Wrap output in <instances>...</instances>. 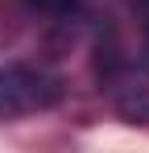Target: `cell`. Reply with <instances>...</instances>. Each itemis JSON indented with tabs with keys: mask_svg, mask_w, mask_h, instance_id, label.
Returning a JSON list of instances; mask_svg holds the SVG:
<instances>
[{
	"mask_svg": "<svg viewBox=\"0 0 149 153\" xmlns=\"http://www.w3.org/2000/svg\"><path fill=\"white\" fill-rule=\"evenodd\" d=\"M133 8H137V13L145 17V25H149V0H133Z\"/></svg>",
	"mask_w": 149,
	"mask_h": 153,
	"instance_id": "3957f363",
	"label": "cell"
},
{
	"mask_svg": "<svg viewBox=\"0 0 149 153\" xmlns=\"http://www.w3.org/2000/svg\"><path fill=\"white\" fill-rule=\"evenodd\" d=\"M33 13H50V17H62V13H71L79 0H25Z\"/></svg>",
	"mask_w": 149,
	"mask_h": 153,
	"instance_id": "7a4b0ae2",
	"label": "cell"
},
{
	"mask_svg": "<svg viewBox=\"0 0 149 153\" xmlns=\"http://www.w3.org/2000/svg\"><path fill=\"white\" fill-rule=\"evenodd\" d=\"M54 100H58V83L46 79L42 71H29V66L0 71V116H21L33 108H50Z\"/></svg>",
	"mask_w": 149,
	"mask_h": 153,
	"instance_id": "6da1fadb",
	"label": "cell"
}]
</instances>
